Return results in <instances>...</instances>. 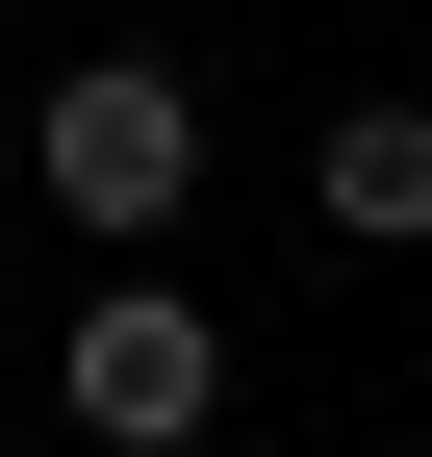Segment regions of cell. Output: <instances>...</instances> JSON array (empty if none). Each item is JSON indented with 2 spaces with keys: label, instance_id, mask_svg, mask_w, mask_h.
<instances>
[{
  "label": "cell",
  "instance_id": "6da1fadb",
  "mask_svg": "<svg viewBox=\"0 0 432 457\" xmlns=\"http://www.w3.org/2000/svg\"><path fill=\"white\" fill-rule=\"evenodd\" d=\"M51 432H102V457H204V432H229V330H204L179 279H77V305H51Z\"/></svg>",
  "mask_w": 432,
  "mask_h": 457
},
{
  "label": "cell",
  "instance_id": "7a4b0ae2",
  "mask_svg": "<svg viewBox=\"0 0 432 457\" xmlns=\"http://www.w3.org/2000/svg\"><path fill=\"white\" fill-rule=\"evenodd\" d=\"M26 153H51V228H102V254H153V228L204 204V102L153 77V51H77Z\"/></svg>",
  "mask_w": 432,
  "mask_h": 457
},
{
  "label": "cell",
  "instance_id": "3957f363",
  "mask_svg": "<svg viewBox=\"0 0 432 457\" xmlns=\"http://www.w3.org/2000/svg\"><path fill=\"white\" fill-rule=\"evenodd\" d=\"M305 204H331L356 254H432V102H331V128H305Z\"/></svg>",
  "mask_w": 432,
  "mask_h": 457
}]
</instances>
